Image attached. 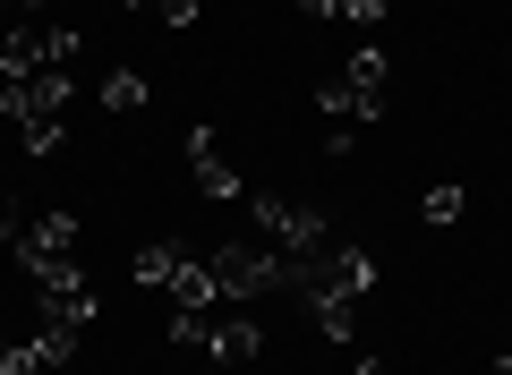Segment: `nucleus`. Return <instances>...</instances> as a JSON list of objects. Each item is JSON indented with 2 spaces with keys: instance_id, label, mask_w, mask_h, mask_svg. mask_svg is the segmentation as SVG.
I'll return each instance as SVG.
<instances>
[{
  "instance_id": "13",
  "label": "nucleus",
  "mask_w": 512,
  "mask_h": 375,
  "mask_svg": "<svg viewBox=\"0 0 512 375\" xmlns=\"http://www.w3.org/2000/svg\"><path fill=\"white\" fill-rule=\"evenodd\" d=\"M120 9L128 18H154V26H180V35L205 18V0H120Z\"/></svg>"
},
{
  "instance_id": "15",
  "label": "nucleus",
  "mask_w": 512,
  "mask_h": 375,
  "mask_svg": "<svg viewBox=\"0 0 512 375\" xmlns=\"http://www.w3.org/2000/svg\"><path fill=\"white\" fill-rule=\"evenodd\" d=\"M77 341H86L77 324H35V358H43V375H52V367H69V358H77Z\"/></svg>"
},
{
  "instance_id": "16",
  "label": "nucleus",
  "mask_w": 512,
  "mask_h": 375,
  "mask_svg": "<svg viewBox=\"0 0 512 375\" xmlns=\"http://www.w3.org/2000/svg\"><path fill=\"white\" fill-rule=\"evenodd\" d=\"M342 77H350V86H367V94H384V52H376V43H359V52L342 60Z\"/></svg>"
},
{
  "instance_id": "18",
  "label": "nucleus",
  "mask_w": 512,
  "mask_h": 375,
  "mask_svg": "<svg viewBox=\"0 0 512 375\" xmlns=\"http://www.w3.org/2000/svg\"><path fill=\"white\" fill-rule=\"evenodd\" d=\"M18 137H26V154L43 162V154H60V137H69V120H26Z\"/></svg>"
},
{
  "instance_id": "11",
  "label": "nucleus",
  "mask_w": 512,
  "mask_h": 375,
  "mask_svg": "<svg viewBox=\"0 0 512 375\" xmlns=\"http://www.w3.org/2000/svg\"><path fill=\"white\" fill-rule=\"evenodd\" d=\"M35 69H43V35L9 18L0 26V77H35Z\"/></svg>"
},
{
  "instance_id": "7",
  "label": "nucleus",
  "mask_w": 512,
  "mask_h": 375,
  "mask_svg": "<svg viewBox=\"0 0 512 375\" xmlns=\"http://www.w3.org/2000/svg\"><path fill=\"white\" fill-rule=\"evenodd\" d=\"M188 171H197V197H205V205H239V197H248V179L222 162L214 120H188Z\"/></svg>"
},
{
  "instance_id": "17",
  "label": "nucleus",
  "mask_w": 512,
  "mask_h": 375,
  "mask_svg": "<svg viewBox=\"0 0 512 375\" xmlns=\"http://www.w3.org/2000/svg\"><path fill=\"white\" fill-rule=\"evenodd\" d=\"M419 214H427V231H453V222H461V188H427Z\"/></svg>"
},
{
  "instance_id": "22",
  "label": "nucleus",
  "mask_w": 512,
  "mask_h": 375,
  "mask_svg": "<svg viewBox=\"0 0 512 375\" xmlns=\"http://www.w3.org/2000/svg\"><path fill=\"white\" fill-rule=\"evenodd\" d=\"M299 18H342V0H291Z\"/></svg>"
},
{
  "instance_id": "3",
  "label": "nucleus",
  "mask_w": 512,
  "mask_h": 375,
  "mask_svg": "<svg viewBox=\"0 0 512 375\" xmlns=\"http://www.w3.org/2000/svg\"><path fill=\"white\" fill-rule=\"evenodd\" d=\"M94 307H103V290L86 282V265H77V256H69V265H52V273L35 282V324H77V333H86Z\"/></svg>"
},
{
  "instance_id": "2",
  "label": "nucleus",
  "mask_w": 512,
  "mask_h": 375,
  "mask_svg": "<svg viewBox=\"0 0 512 375\" xmlns=\"http://www.w3.org/2000/svg\"><path fill=\"white\" fill-rule=\"evenodd\" d=\"M77 103V77L69 69H52V60H43L35 77H0V120H60V111Z\"/></svg>"
},
{
  "instance_id": "14",
  "label": "nucleus",
  "mask_w": 512,
  "mask_h": 375,
  "mask_svg": "<svg viewBox=\"0 0 512 375\" xmlns=\"http://www.w3.org/2000/svg\"><path fill=\"white\" fill-rule=\"evenodd\" d=\"M146 103H154V86L137 69H111L103 77V111H146Z\"/></svg>"
},
{
  "instance_id": "23",
  "label": "nucleus",
  "mask_w": 512,
  "mask_h": 375,
  "mask_svg": "<svg viewBox=\"0 0 512 375\" xmlns=\"http://www.w3.org/2000/svg\"><path fill=\"white\" fill-rule=\"evenodd\" d=\"M350 375H393V367H384V358H359V367H350Z\"/></svg>"
},
{
  "instance_id": "8",
  "label": "nucleus",
  "mask_w": 512,
  "mask_h": 375,
  "mask_svg": "<svg viewBox=\"0 0 512 375\" xmlns=\"http://www.w3.org/2000/svg\"><path fill=\"white\" fill-rule=\"evenodd\" d=\"M163 299H171V316H205V307L222 299V290H214V273H205V256H180V273L163 282Z\"/></svg>"
},
{
  "instance_id": "10",
  "label": "nucleus",
  "mask_w": 512,
  "mask_h": 375,
  "mask_svg": "<svg viewBox=\"0 0 512 375\" xmlns=\"http://www.w3.org/2000/svg\"><path fill=\"white\" fill-rule=\"evenodd\" d=\"M316 111H325V120H384V94L350 86V77H325V86H316Z\"/></svg>"
},
{
  "instance_id": "5",
  "label": "nucleus",
  "mask_w": 512,
  "mask_h": 375,
  "mask_svg": "<svg viewBox=\"0 0 512 375\" xmlns=\"http://www.w3.org/2000/svg\"><path fill=\"white\" fill-rule=\"evenodd\" d=\"M256 324H214V316H171V350H205L214 367H248L256 358Z\"/></svg>"
},
{
  "instance_id": "24",
  "label": "nucleus",
  "mask_w": 512,
  "mask_h": 375,
  "mask_svg": "<svg viewBox=\"0 0 512 375\" xmlns=\"http://www.w3.org/2000/svg\"><path fill=\"white\" fill-rule=\"evenodd\" d=\"M495 375H512V350H504V358H495Z\"/></svg>"
},
{
  "instance_id": "1",
  "label": "nucleus",
  "mask_w": 512,
  "mask_h": 375,
  "mask_svg": "<svg viewBox=\"0 0 512 375\" xmlns=\"http://www.w3.org/2000/svg\"><path fill=\"white\" fill-rule=\"evenodd\" d=\"M205 273H214L222 299H265V290H291V256H282V248H248V239L214 248V256H205Z\"/></svg>"
},
{
  "instance_id": "9",
  "label": "nucleus",
  "mask_w": 512,
  "mask_h": 375,
  "mask_svg": "<svg viewBox=\"0 0 512 375\" xmlns=\"http://www.w3.org/2000/svg\"><path fill=\"white\" fill-rule=\"evenodd\" d=\"M299 299H308V316H316V333H325V341H350V333H359V299H350V290L299 282Z\"/></svg>"
},
{
  "instance_id": "4",
  "label": "nucleus",
  "mask_w": 512,
  "mask_h": 375,
  "mask_svg": "<svg viewBox=\"0 0 512 375\" xmlns=\"http://www.w3.org/2000/svg\"><path fill=\"white\" fill-rule=\"evenodd\" d=\"M256 231L274 239L282 256H316L325 248V214L299 205V197H274V188H256Z\"/></svg>"
},
{
  "instance_id": "19",
  "label": "nucleus",
  "mask_w": 512,
  "mask_h": 375,
  "mask_svg": "<svg viewBox=\"0 0 512 375\" xmlns=\"http://www.w3.org/2000/svg\"><path fill=\"white\" fill-rule=\"evenodd\" d=\"M0 375H43L35 341H9V333H0Z\"/></svg>"
},
{
  "instance_id": "20",
  "label": "nucleus",
  "mask_w": 512,
  "mask_h": 375,
  "mask_svg": "<svg viewBox=\"0 0 512 375\" xmlns=\"http://www.w3.org/2000/svg\"><path fill=\"white\" fill-rule=\"evenodd\" d=\"M43 60H52V69H69V60H77V26H52V35H43Z\"/></svg>"
},
{
  "instance_id": "25",
  "label": "nucleus",
  "mask_w": 512,
  "mask_h": 375,
  "mask_svg": "<svg viewBox=\"0 0 512 375\" xmlns=\"http://www.w3.org/2000/svg\"><path fill=\"white\" fill-rule=\"evenodd\" d=\"M9 9H35V0H9Z\"/></svg>"
},
{
  "instance_id": "6",
  "label": "nucleus",
  "mask_w": 512,
  "mask_h": 375,
  "mask_svg": "<svg viewBox=\"0 0 512 375\" xmlns=\"http://www.w3.org/2000/svg\"><path fill=\"white\" fill-rule=\"evenodd\" d=\"M77 239H86V222H77V214H35V222L18 231V248H9V256L26 265V282H43L52 265H69V256H77Z\"/></svg>"
},
{
  "instance_id": "21",
  "label": "nucleus",
  "mask_w": 512,
  "mask_h": 375,
  "mask_svg": "<svg viewBox=\"0 0 512 375\" xmlns=\"http://www.w3.org/2000/svg\"><path fill=\"white\" fill-rule=\"evenodd\" d=\"M384 9H393V0H342V18H350V26H384Z\"/></svg>"
},
{
  "instance_id": "12",
  "label": "nucleus",
  "mask_w": 512,
  "mask_h": 375,
  "mask_svg": "<svg viewBox=\"0 0 512 375\" xmlns=\"http://www.w3.org/2000/svg\"><path fill=\"white\" fill-rule=\"evenodd\" d=\"M180 239H154V248H137V265H128V273H137V290H163L171 282V273H180Z\"/></svg>"
}]
</instances>
